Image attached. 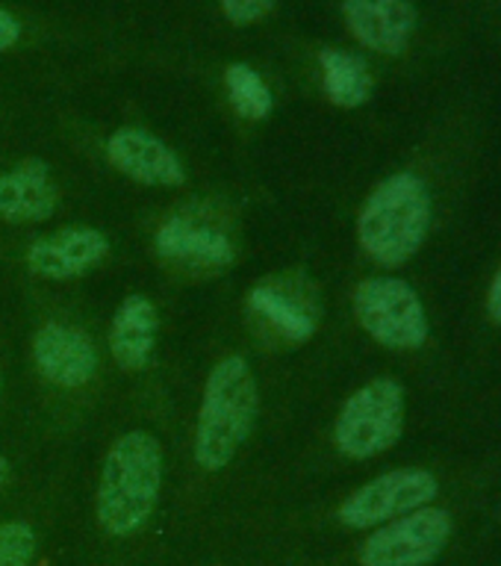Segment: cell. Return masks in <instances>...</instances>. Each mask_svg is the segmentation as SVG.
Segmentation results:
<instances>
[{
	"label": "cell",
	"instance_id": "1",
	"mask_svg": "<svg viewBox=\"0 0 501 566\" xmlns=\"http://www.w3.org/2000/svg\"><path fill=\"white\" fill-rule=\"evenodd\" d=\"M260 416V387L242 354L221 357L203 384L201 410L195 424L192 458L203 472L230 467L246 446Z\"/></svg>",
	"mask_w": 501,
	"mask_h": 566
},
{
	"label": "cell",
	"instance_id": "2",
	"mask_svg": "<svg viewBox=\"0 0 501 566\" xmlns=\"http://www.w3.org/2000/svg\"><path fill=\"white\" fill-rule=\"evenodd\" d=\"M163 490V446L150 431H127L113 442L97 481L95 513L113 537H131L150 520Z\"/></svg>",
	"mask_w": 501,
	"mask_h": 566
},
{
	"label": "cell",
	"instance_id": "3",
	"mask_svg": "<svg viewBox=\"0 0 501 566\" xmlns=\"http://www.w3.org/2000/svg\"><path fill=\"white\" fill-rule=\"evenodd\" d=\"M431 192L422 177L398 171L372 189L357 216L361 248L378 265H405L431 230Z\"/></svg>",
	"mask_w": 501,
	"mask_h": 566
},
{
	"label": "cell",
	"instance_id": "4",
	"mask_svg": "<svg viewBox=\"0 0 501 566\" xmlns=\"http://www.w3.org/2000/svg\"><path fill=\"white\" fill-rule=\"evenodd\" d=\"M405 387L396 378H375L343 405L334 424L336 449L345 458L369 460L401 440Z\"/></svg>",
	"mask_w": 501,
	"mask_h": 566
},
{
	"label": "cell",
	"instance_id": "5",
	"mask_svg": "<svg viewBox=\"0 0 501 566\" xmlns=\"http://www.w3.org/2000/svg\"><path fill=\"white\" fill-rule=\"evenodd\" d=\"M354 316L375 343L393 352H416L428 339L422 298L398 277H366L354 290Z\"/></svg>",
	"mask_w": 501,
	"mask_h": 566
},
{
	"label": "cell",
	"instance_id": "6",
	"mask_svg": "<svg viewBox=\"0 0 501 566\" xmlns=\"http://www.w3.org/2000/svg\"><path fill=\"white\" fill-rule=\"evenodd\" d=\"M451 537V516L440 507H419L384 522L361 546L363 566H428Z\"/></svg>",
	"mask_w": 501,
	"mask_h": 566
},
{
	"label": "cell",
	"instance_id": "7",
	"mask_svg": "<svg viewBox=\"0 0 501 566\" xmlns=\"http://www.w3.org/2000/svg\"><path fill=\"white\" fill-rule=\"evenodd\" d=\"M440 484L425 469H393L372 478L340 504V520L348 528H375L431 502Z\"/></svg>",
	"mask_w": 501,
	"mask_h": 566
},
{
	"label": "cell",
	"instance_id": "8",
	"mask_svg": "<svg viewBox=\"0 0 501 566\" xmlns=\"http://www.w3.org/2000/svg\"><path fill=\"white\" fill-rule=\"evenodd\" d=\"M109 256V239L95 228H62L39 237L27 248L30 274L44 281H71L92 272Z\"/></svg>",
	"mask_w": 501,
	"mask_h": 566
},
{
	"label": "cell",
	"instance_id": "9",
	"mask_svg": "<svg viewBox=\"0 0 501 566\" xmlns=\"http://www.w3.org/2000/svg\"><path fill=\"white\" fill-rule=\"evenodd\" d=\"M33 363L53 387L80 389L97 375V348L86 331L62 322H48L33 339Z\"/></svg>",
	"mask_w": 501,
	"mask_h": 566
},
{
	"label": "cell",
	"instance_id": "10",
	"mask_svg": "<svg viewBox=\"0 0 501 566\" xmlns=\"http://www.w3.org/2000/svg\"><path fill=\"white\" fill-rule=\"evenodd\" d=\"M106 159L115 171L131 177L142 186L154 189H175L186 184V168L175 150L154 133L139 127H122L106 142Z\"/></svg>",
	"mask_w": 501,
	"mask_h": 566
},
{
	"label": "cell",
	"instance_id": "11",
	"mask_svg": "<svg viewBox=\"0 0 501 566\" xmlns=\"http://www.w3.org/2000/svg\"><path fill=\"white\" fill-rule=\"evenodd\" d=\"M343 18L363 48L384 56H401L419 24L410 0H343Z\"/></svg>",
	"mask_w": 501,
	"mask_h": 566
},
{
	"label": "cell",
	"instance_id": "12",
	"mask_svg": "<svg viewBox=\"0 0 501 566\" xmlns=\"http://www.w3.org/2000/svg\"><path fill=\"white\" fill-rule=\"evenodd\" d=\"M157 254L171 263L195 265V269H228L237 260V242L201 219L177 212L157 230Z\"/></svg>",
	"mask_w": 501,
	"mask_h": 566
},
{
	"label": "cell",
	"instance_id": "13",
	"mask_svg": "<svg viewBox=\"0 0 501 566\" xmlns=\"http://www.w3.org/2000/svg\"><path fill=\"white\" fill-rule=\"evenodd\" d=\"M60 189L53 184L44 159H24L9 171H0V219L12 224L48 221L56 212Z\"/></svg>",
	"mask_w": 501,
	"mask_h": 566
},
{
	"label": "cell",
	"instance_id": "14",
	"mask_svg": "<svg viewBox=\"0 0 501 566\" xmlns=\"http://www.w3.org/2000/svg\"><path fill=\"white\" fill-rule=\"evenodd\" d=\"M159 313L154 301L142 292H133L118 304L109 325V354L118 369L142 371L154 357L157 345Z\"/></svg>",
	"mask_w": 501,
	"mask_h": 566
},
{
	"label": "cell",
	"instance_id": "15",
	"mask_svg": "<svg viewBox=\"0 0 501 566\" xmlns=\"http://www.w3.org/2000/svg\"><path fill=\"white\" fill-rule=\"evenodd\" d=\"M319 62H322V83H325V95L331 104L354 109L369 101L375 83H372V71L363 56L327 48L319 53Z\"/></svg>",
	"mask_w": 501,
	"mask_h": 566
},
{
	"label": "cell",
	"instance_id": "16",
	"mask_svg": "<svg viewBox=\"0 0 501 566\" xmlns=\"http://www.w3.org/2000/svg\"><path fill=\"white\" fill-rule=\"evenodd\" d=\"M248 307L260 318H265L290 343H307L310 336L316 334V316L301 301L290 298L286 292L274 290L269 283L265 286L260 283L248 292Z\"/></svg>",
	"mask_w": 501,
	"mask_h": 566
},
{
	"label": "cell",
	"instance_id": "17",
	"mask_svg": "<svg viewBox=\"0 0 501 566\" xmlns=\"http://www.w3.org/2000/svg\"><path fill=\"white\" fill-rule=\"evenodd\" d=\"M225 86H228V97L233 109L248 122H263L269 118L274 106L272 88L265 86V80L257 74L246 62H233L225 71Z\"/></svg>",
	"mask_w": 501,
	"mask_h": 566
},
{
	"label": "cell",
	"instance_id": "18",
	"mask_svg": "<svg viewBox=\"0 0 501 566\" xmlns=\"http://www.w3.org/2000/svg\"><path fill=\"white\" fill-rule=\"evenodd\" d=\"M39 537L27 522H0V566H33Z\"/></svg>",
	"mask_w": 501,
	"mask_h": 566
},
{
	"label": "cell",
	"instance_id": "19",
	"mask_svg": "<svg viewBox=\"0 0 501 566\" xmlns=\"http://www.w3.org/2000/svg\"><path fill=\"white\" fill-rule=\"evenodd\" d=\"M221 12L228 15L230 24L248 27L272 12L274 0H219Z\"/></svg>",
	"mask_w": 501,
	"mask_h": 566
},
{
	"label": "cell",
	"instance_id": "20",
	"mask_svg": "<svg viewBox=\"0 0 501 566\" xmlns=\"http://www.w3.org/2000/svg\"><path fill=\"white\" fill-rule=\"evenodd\" d=\"M18 39H21V24H18L15 15H9L7 9L0 7V53L15 48Z\"/></svg>",
	"mask_w": 501,
	"mask_h": 566
},
{
	"label": "cell",
	"instance_id": "21",
	"mask_svg": "<svg viewBox=\"0 0 501 566\" xmlns=\"http://www.w3.org/2000/svg\"><path fill=\"white\" fill-rule=\"evenodd\" d=\"M487 313H490L495 325H501V269L495 272L490 290H487Z\"/></svg>",
	"mask_w": 501,
	"mask_h": 566
},
{
	"label": "cell",
	"instance_id": "22",
	"mask_svg": "<svg viewBox=\"0 0 501 566\" xmlns=\"http://www.w3.org/2000/svg\"><path fill=\"white\" fill-rule=\"evenodd\" d=\"M9 472H12V467H9V460L3 458V454H0V486H3L9 481Z\"/></svg>",
	"mask_w": 501,
	"mask_h": 566
},
{
	"label": "cell",
	"instance_id": "23",
	"mask_svg": "<svg viewBox=\"0 0 501 566\" xmlns=\"http://www.w3.org/2000/svg\"><path fill=\"white\" fill-rule=\"evenodd\" d=\"M0 392H3V371H0Z\"/></svg>",
	"mask_w": 501,
	"mask_h": 566
}]
</instances>
